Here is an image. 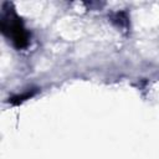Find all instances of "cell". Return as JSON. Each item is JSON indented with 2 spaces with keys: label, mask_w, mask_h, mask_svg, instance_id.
I'll return each mask as SVG.
<instances>
[{
  "label": "cell",
  "mask_w": 159,
  "mask_h": 159,
  "mask_svg": "<svg viewBox=\"0 0 159 159\" xmlns=\"http://www.w3.org/2000/svg\"><path fill=\"white\" fill-rule=\"evenodd\" d=\"M2 31L7 34L9 37L12 39L14 43L19 48L25 47L27 45V34L16 16L10 17V14H9L6 19H2Z\"/></svg>",
  "instance_id": "obj_1"
}]
</instances>
